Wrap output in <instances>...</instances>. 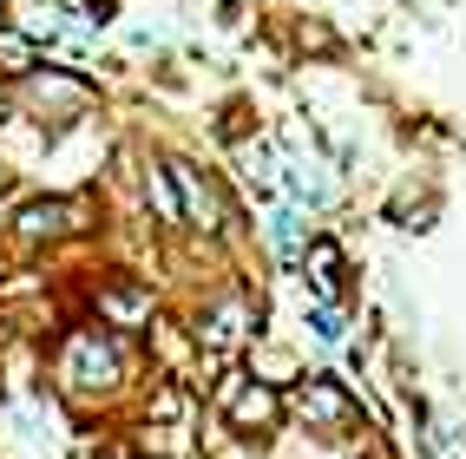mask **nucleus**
I'll return each mask as SVG.
<instances>
[{
    "label": "nucleus",
    "instance_id": "1",
    "mask_svg": "<svg viewBox=\"0 0 466 459\" xmlns=\"http://www.w3.org/2000/svg\"><path fill=\"white\" fill-rule=\"evenodd\" d=\"M53 381L73 401H112L126 387V348H118V328H73L53 354Z\"/></svg>",
    "mask_w": 466,
    "mask_h": 459
},
{
    "label": "nucleus",
    "instance_id": "2",
    "mask_svg": "<svg viewBox=\"0 0 466 459\" xmlns=\"http://www.w3.org/2000/svg\"><path fill=\"white\" fill-rule=\"evenodd\" d=\"M217 414H224V426L237 440H257L269 434V426H283L289 420V401H283V387L276 381H250V374H224L217 381Z\"/></svg>",
    "mask_w": 466,
    "mask_h": 459
},
{
    "label": "nucleus",
    "instance_id": "3",
    "mask_svg": "<svg viewBox=\"0 0 466 459\" xmlns=\"http://www.w3.org/2000/svg\"><path fill=\"white\" fill-rule=\"evenodd\" d=\"M283 401H289V414H296L316 440H341V434L361 420V401H355L335 374H302V381H289Z\"/></svg>",
    "mask_w": 466,
    "mask_h": 459
},
{
    "label": "nucleus",
    "instance_id": "4",
    "mask_svg": "<svg viewBox=\"0 0 466 459\" xmlns=\"http://www.w3.org/2000/svg\"><path fill=\"white\" fill-rule=\"evenodd\" d=\"M257 322H263V302H250L243 289H224V295H210L198 309V348L224 361V354H237L257 334Z\"/></svg>",
    "mask_w": 466,
    "mask_h": 459
},
{
    "label": "nucleus",
    "instance_id": "5",
    "mask_svg": "<svg viewBox=\"0 0 466 459\" xmlns=\"http://www.w3.org/2000/svg\"><path fill=\"white\" fill-rule=\"evenodd\" d=\"M86 224H92V210L79 197H26L14 210V236L20 243H53V236H73Z\"/></svg>",
    "mask_w": 466,
    "mask_h": 459
},
{
    "label": "nucleus",
    "instance_id": "6",
    "mask_svg": "<svg viewBox=\"0 0 466 459\" xmlns=\"http://www.w3.org/2000/svg\"><path fill=\"white\" fill-rule=\"evenodd\" d=\"M20 92H26V105H34L40 118H59V125L92 105V85L79 73H40L34 66V73H20Z\"/></svg>",
    "mask_w": 466,
    "mask_h": 459
},
{
    "label": "nucleus",
    "instance_id": "7",
    "mask_svg": "<svg viewBox=\"0 0 466 459\" xmlns=\"http://www.w3.org/2000/svg\"><path fill=\"white\" fill-rule=\"evenodd\" d=\"M296 269L309 275V289H316V295H349V256H341L335 236H309Z\"/></svg>",
    "mask_w": 466,
    "mask_h": 459
},
{
    "label": "nucleus",
    "instance_id": "8",
    "mask_svg": "<svg viewBox=\"0 0 466 459\" xmlns=\"http://www.w3.org/2000/svg\"><path fill=\"white\" fill-rule=\"evenodd\" d=\"M92 302H99V322L118 328V334L151 322V289H145V283H99V295H92Z\"/></svg>",
    "mask_w": 466,
    "mask_h": 459
},
{
    "label": "nucleus",
    "instance_id": "9",
    "mask_svg": "<svg viewBox=\"0 0 466 459\" xmlns=\"http://www.w3.org/2000/svg\"><path fill=\"white\" fill-rule=\"evenodd\" d=\"M171 177H177V197H184V224H198L204 236H217L224 230V204H217V191L191 171V165H171Z\"/></svg>",
    "mask_w": 466,
    "mask_h": 459
},
{
    "label": "nucleus",
    "instance_id": "10",
    "mask_svg": "<svg viewBox=\"0 0 466 459\" xmlns=\"http://www.w3.org/2000/svg\"><path fill=\"white\" fill-rule=\"evenodd\" d=\"M302 322H309V334H316L322 348H341L349 342V295H316Z\"/></svg>",
    "mask_w": 466,
    "mask_h": 459
},
{
    "label": "nucleus",
    "instance_id": "11",
    "mask_svg": "<svg viewBox=\"0 0 466 459\" xmlns=\"http://www.w3.org/2000/svg\"><path fill=\"white\" fill-rule=\"evenodd\" d=\"M283 184H289V197H296V204H316V210L335 197V184H329L316 165H302V158H289V165H283Z\"/></svg>",
    "mask_w": 466,
    "mask_h": 459
},
{
    "label": "nucleus",
    "instance_id": "12",
    "mask_svg": "<svg viewBox=\"0 0 466 459\" xmlns=\"http://www.w3.org/2000/svg\"><path fill=\"white\" fill-rule=\"evenodd\" d=\"M145 191H151V204H158V224H184V197H177L171 165H151L145 171Z\"/></svg>",
    "mask_w": 466,
    "mask_h": 459
},
{
    "label": "nucleus",
    "instance_id": "13",
    "mask_svg": "<svg viewBox=\"0 0 466 459\" xmlns=\"http://www.w3.org/2000/svg\"><path fill=\"white\" fill-rule=\"evenodd\" d=\"M269 250L283 263H302V217H296V210H276V217H269Z\"/></svg>",
    "mask_w": 466,
    "mask_h": 459
},
{
    "label": "nucleus",
    "instance_id": "14",
    "mask_svg": "<svg viewBox=\"0 0 466 459\" xmlns=\"http://www.w3.org/2000/svg\"><path fill=\"white\" fill-rule=\"evenodd\" d=\"M34 66H40V46L34 40H26V34H0V73L20 79V73H34Z\"/></svg>",
    "mask_w": 466,
    "mask_h": 459
}]
</instances>
